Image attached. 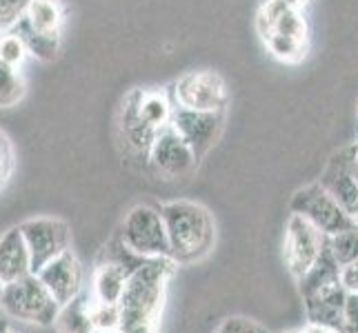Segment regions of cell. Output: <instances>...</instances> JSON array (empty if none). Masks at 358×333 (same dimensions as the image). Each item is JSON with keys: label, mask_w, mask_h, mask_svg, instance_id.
I'll return each mask as SVG.
<instances>
[{"label": "cell", "mask_w": 358, "mask_h": 333, "mask_svg": "<svg viewBox=\"0 0 358 333\" xmlns=\"http://www.w3.org/2000/svg\"><path fill=\"white\" fill-rule=\"evenodd\" d=\"M267 52L282 60V63H299V60L305 58V49L307 43L303 40H294V38H282V36H269V38L263 40Z\"/></svg>", "instance_id": "24"}, {"label": "cell", "mask_w": 358, "mask_h": 333, "mask_svg": "<svg viewBox=\"0 0 358 333\" xmlns=\"http://www.w3.org/2000/svg\"><path fill=\"white\" fill-rule=\"evenodd\" d=\"M216 333H269L265 327H261L258 323H254V320L250 318H227L223 325L218 327Z\"/></svg>", "instance_id": "29"}, {"label": "cell", "mask_w": 358, "mask_h": 333, "mask_svg": "<svg viewBox=\"0 0 358 333\" xmlns=\"http://www.w3.org/2000/svg\"><path fill=\"white\" fill-rule=\"evenodd\" d=\"M225 111H196V109H174L171 127L178 131V135L189 145L196 160H201L218 140L223 131Z\"/></svg>", "instance_id": "10"}, {"label": "cell", "mask_w": 358, "mask_h": 333, "mask_svg": "<svg viewBox=\"0 0 358 333\" xmlns=\"http://www.w3.org/2000/svg\"><path fill=\"white\" fill-rule=\"evenodd\" d=\"M329 246H331V253H334L336 262L341 267L358 260V227L341 231V233H336V236H331Z\"/></svg>", "instance_id": "26"}, {"label": "cell", "mask_w": 358, "mask_h": 333, "mask_svg": "<svg viewBox=\"0 0 358 333\" xmlns=\"http://www.w3.org/2000/svg\"><path fill=\"white\" fill-rule=\"evenodd\" d=\"M303 333H336V331H331L327 327H320V325H307Z\"/></svg>", "instance_id": "32"}, {"label": "cell", "mask_w": 358, "mask_h": 333, "mask_svg": "<svg viewBox=\"0 0 358 333\" xmlns=\"http://www.w3.org/2000/svg\"><path fill=\"white\" fill-rule=\"evenodd\" d=\"M11 29L22 38L29 56L49 63L58 56L63 43L65 7L60 0H31Z\"/></svg>", "instance_id": "3"}, {"label": "cell", "mask_w": 358, "mask_h": 333, "mask_svg": "<svg viewBox=\"0 0 358 333\" xmlns=\"http://www.w3.org/2000/svg\"><path fill=\"white\" fill-rule=\"evenodd\" d=\"M120 240L125 242L131 251L143 258H169V242L165 222L158 209L138 205L122 220L118 231Z\"/></svg>", "instance_id": "6"}, {"label": "cell", "mask_w": 358, "mask_h": 333, "mask_svg": "<svg viewBox=\"0 0 358 333\" xmlns=\"http://www.w3.org/2000/svg\"><path fill=\"white\" fill-rule=\"evenodd\" d=\"M127 274L116 265H109L98 260L96 271H94V287H92V298L98 302L107 304H118L122 289H125Z\"/></svg>", "instance_id": "20"}, {"label": "cell", "mask_w": 358, "mask_h": 333, "mask_svg": "<svg viewBox=\"0 0 358 333\" xmlns=\"http://www.w3.org/2000/svg\"><path fill=\"white\" fill-rule=\"evenodd\" d=\"M338 274H341V265L336 262L334 253H331L329 238H327L325 244H323V249H320V253H318V258L314 260V265L307 269V274L303 278H299L301 295L305 298V295H310V293H314L318 289L334 285V282H341Z\"/></svg>", "instance_id": "19"}, {"label": "cell", "mask_w": 358, "mask_h": 333, "mask_svg": "<svg viewBox=\"0 0 358 333\" xmlns=\"http://www.w3.org/2000/svg\"><path fill=\"white\" fill-rule=\"evenodd\" d=\"M98 260L109 262V265H116V267H120L122 271H125L127 276H131L134 271L147 260V258H143V256H138L136 251H131L129 246L120 240L118 233H116V236L105 244V249L101 251V256H98Z\"/></svg>", "instance_id": "22"}, {"label": "cell", "mask_w": 358, "mask_h": 333, "mask_svg": "<svg viewBox=\"0 0 358 333\" xmlns=\"http://www.w3.org/2000/svg\"><path fill=\"white\" fill-rule=\"evenodd\" d=\"M165 222L169 258L176 265L203 260L216 242V225L207 209L192 200H174L160 207Z\"/></svg>", "instance_id": "2"}, {"label": "cell", "mask_w": 358, "mask_h": 333, "mask_svg": "<svg viewBox=\"0 0 358 333\" xmlns=\"http://www.w3.org/2000/svg\"><path fill=\"white\" fill-rule=\"evenodd\" d=\"M31 274V258L18 227L9 229L0 238V280L9 285L18 278Z\"/></svg>", "instance_id": "16"}, {"label": "cell", "mask_w": 358, "mask_h": 333, "mask_svg": "<svg viewBox=\"0 0 358 333\" xmlns=\"http://www.w3.org/2000/svg\"><path fill=\"white\" fill-rule=\"evenodd\" d=\"M356 160H358V145L334 154L323 178L318 182L352 218H356L358 214V184L354 178Z\"/></svg>", "instance_id": "12"}, {"label": "cell", "mask_w": 358, "mask_h": 333, "mask_svg": "<svg viewBox=\"0 0 358 333\" xmlns=\"http://www.w3.org/2000/svg\"><path fill=\"white\" fill-rule=\"evenodd\" d=\"M90 316L94 327L101 333H118V325H120L118 304H107L90 298Z\"/></svg>", "instance_id": "27"}, {"label": "cell", "mask_w": 358, "mask_h": 333, "mask_svg": "<svg viewBox=\"0 0 358 333\" xmlns=\"http://www.w3.org/2000/svg\"><path fill=\"white\" fill-rule=\"evenodd\" d=\"M338 280L348 293H358V260H354L350 265H343Z\"/></svg>", "instance_id": "30"}, {"label": "cell", "mask_w": 358, "mask_h": 333, "mask_svg": "<svg viewBox=\"0 0 358 333\" xmlns=\"http://www.w3.org/2000/svg\"><path fill=\"white\" fill-rule=\"evenodd\" d=\"M169 94L176 107L196 111H225L229 103V91L223 76L209 69L185 73L174 82V89Z\"/></svg>", "instance_id": "7"}, {"label": "cell", "mask_w": 358, "mask_h": 333, "mask_svg": "<svg viewBox=\"0 0 358 333\" xmlns=\"http://www.w3.org/2000/svg\"><path fill=\"white\" fill-rule=\"evenodd\" d=\"M27 56H29L27 47H24L22 38L14 29H7L0 34V63L20 69V65L27 60Z\"/></svg>", "instance_id": "25"}, {"label": "cell", "mask_w": 358, "mask_h": 333, "mask_svg": "<svg viewBox=\"0 0 358 333\" xmlns=\"http://www.w3.org/2000/svg\"><path fill=\"white\" fill-rule=\"evenodd\" d=\"M36 276L41 278V282L60 306L83 293V267L78 258L71 253V249L56 256Z\"/></svg>", "instance_id": "13"}, {"label": "cell", "mask_w": 358, "mask_h": 333, "mask_svg": "<svg viewBox=\"0 0 358 333\" xmlns=\"http://www.w3.org/2000/svg\"><path fill=\"white\" fill-rule=\"evenodd\" d=\"M327 236H323L312 222L292 214L285 233V262L289 274L299 280L307 274V269L314 265L320 249H323Z\"/></svg>", "instance_id": "11"}, {"label": "cell", "mask_w": 358, "mask_h": 333, "mask_svg": "<svg viewBox=\"0 0 358 333\" xmlns=\"http://www.w3.org/2000/svg\"><path fill=\"white\" fill-rule=\"evenodd\" d=\"M54 325L58 327L60 333H101L92 323L87 293H80L71 302L60 306Z\"/></svg>", "instance_id": "21"}, {"label": "cell", "mask_w": 358, "mask_h": 333, "mask_svg": "<svg viewBox=\"0 0 358 333\" xmlns=\"http://www.w3.org/2000/svg\"><path fill=\"white\" fill-rule=\"evenodd\" d=\"M282 3H287V5L294 7V9H301V7L307 3V0H282Z\"/></svg>", "instance_id": "34"}, {"label": "cell", "mask_w": 358, "mask_h": 333, "mask_svg": "<svg viewBox=\"0 0 358 333\" xmlns=\"http://www.w3.org/2000/svg\"><path fill=\"white\" fill-rule=\"evenodd\" d=\"M0 309L9 318L20 323H31L38 327H49L56 323L60 304L52 298V293L36 274H27L9 282L0 295Z\"/></svg>", "instance_id": "4"}, {"label": "cell", "mask_w": 358, "mask_h": 333, "mask_svg": "<svg viewBox=\"0 0 358 333\" xmlns=\"http://www.w3.org/2000/svg\"><path fill=\"white\" fill-rule=\"evenodd\" d=\"M134 103L136 111H138L141 120L147 127H152L154 131H160L163 127L171 125V118H174V101H171V94L165 89H134Z\"/></svg>", "instance_id": "17"}, {"label": "cell", "mask_w": 358, "mask_h": 333, "mask_svg": "<svg viewBox=\"0 0 358 333\" xmlns=\"http://www.w3.org/2000/svg\"><path fill=\"white\" fill-rule=\"evenodd\" d=\"M156 131L152 127H147L141 120L138 111H136V103L134 96L129 94L122 103V111H120V138L122 145L127 147V151L131 156H143L147 160V154H150V147L154 142Z\"/></svg>", "instance_id": "18"}, {"label": "cell", "mask_w": 358, "mask_h": 333, "mask_svg": "<svg viewBox=\"0 0 358 333\" xmlns=\"http://www.w3.org/2000/svg\"><path fill=\"white\" fill-rule=\"evenodd\" d=\"M3 289H5V282L0 280V295H3Z\"/></svg>", "instance_id": "36"}, {"label": "cell", "mask_w": 358, "mask_h": 333, "mask_svg": "<svg viewBox=\"0 0 358 333\" xmlns=\"http://www.w3.org/2000/svg\"><path fill=\"white\" fill-rule=\"evenodd\" d=\"M196 163L199 160L189 149V145L180 138L174 127L167 125L156 131L150 154H147V165L160 180L185 178L196 167Z\"/></svg>", "instance_id": "9"}, {"label": "cell", "mask_w": 358, "mask_h": 333, "mask_svg": "<svg viewBox=\"0 0 358 333\" xmlns=\"http://www.w3.org/2000/svg\"><path fill=\"white\" fill-rule=\"evenodd\" d=\"M11 171V145L7 135L0 131V184H3Z\"/></svg>", "instance_id": "31"}, {"label": "cell", "mask_w": 358, "mask_h": 333, "mask_svg": "<svg viewBox=\"0 0 358 333\" xmlns=\"http://www.w3.org/2000/svg\"><path fill=\"white\" fill-rule=\"evenodd\" d=\"M354 178H356V184H358V160H356V165H354Z\"/></svg>", "instance_id": "35"}, {"label": "cell", "mask_w": 358, "mask_h": 333, "mask_svg": "<svg viewBox=\"0 0 358 333\" xmlns=\"http://www.w3.org/2000/svg\"><path fill=\"white\" fill-rule=\"evenodd\" d=\"M345 298H348V291L343 289L341 282H334V285L305 295L303 300H305L310 325H320V327H327L336 333H343Z\"/></svg>", "instance_id": "15"}, {"label": "cell", "mask_w": 358, "mask_h": 333, "mask_svg": "<svg viewBox=\"0 0 358 333\" xmlns=\"http://www.w3.org/2000/svg\"><path fill=\"white\" fill-rule=\"evenodd\" d=\"M24 244L31 258V274L52 262L56 256L65 253L71 246V231L65 220L58 218H31L18 225Z\"/></svg>", "instance_id": "8"}, {"label": "cell", "mask_w": 358, "mask_h": 333, "mask_svg": "<svg viewBox=\"0 0 358 333\" xmlns=\"http://www.w3.org/2000/svg\"><path fill=\"white\" fill-rule=\"evenodd\" d=\"M31 0H0V34L11 29Z\"/></svg>", "instance_id": "28"}, {"label": "cell", "mask_w": 358, "mask_h": 333, "mask_svg": "<svg viewBox=\"0 0 358 333\" xmlns=\"http://www.w3.org/2000/svg\"><path fill=\"white\" fill-rule=\"evenodd\" d=\"M0 333H16V331L11 329V325L7 323V320H0Z\"/></svg>", "instance_id": "33"}, {"label": "cell", "mask_w": 358, "mask_h": 333, "mask_svg": "<svg viewBox=\"0 0 358 333\" xmlns=\"http://www.w3.org/2000/svg\"><path fill=\"white\" fill-rule=\"evenodd\" d=\"M24 91H27V87H24L20 69L0 63V109L16 107L24 98Z\"/></svg>", "instance_id": "23"}, {"label": "cell", "mask_w": 358, "mask_h": 333, "mask_svg": "<svg viewBox=\"0 0 358 333\" xmlns=\"http://www.w3.org/2000/svg\"><path fill=\"white\" fill-rule=\"evenodd\" d=\"M171 258H147L127 278L118 300V333H160L158 323L165 304V289L176 271Z\"/></svg>", "instance_id": "1"}, {"label": "cell", "mask_w": 358, "mask_h": 333, "mask_svg": "<svg viewBox=\"0 0 358 333\" xmlns=\"http://www.w3.org/2000/svg\"><path fill=\"white\" fill-rule=\"evenodd\" d=\"M287 333H299V331H287Z\"/></svg>", "instance_id": "37"}, {"label": "cell", "mask_w": 358, "mask_h": 333, "mask_svg": "<svg viewBox=\"0 0 358 333\" xmlns=\"http://www.w3.org/2000/svg\"><path fill=\"white\" fill-rule=\"evenodd\" d=\"M289 207H292V214L312 222V225L327 238L356 227V220L345 212L318 182L307 184V187L296 191L292 195Z\"/></svg>", "instance_id": "5"}, {"label": "cell", "mask_w": 358, "mask_h": 333, "mask_svg": "<svg viewBox=\"0 0 358 333\" xmlns=\"http://www.w3.org/2000/svg\"><path fill=\"white\" fill-rule=\"evenodd\" d=\"M256 27L263 40L269 36H282V38L307 43V22L301 9H294L282 0H265V5L258 11Z\"/></svg>", "instance_id": "14"}]
</instances>
